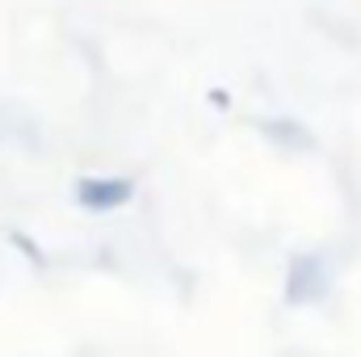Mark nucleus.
Here are the masks:
<instances>
[{
    "label": "nucleus",
    "mask_w": 361,
    "mask_h": 357,
    "mask_svg": "<svg viewBox=\"0 0 361 357\" xmlns=\"http://www.w3.org/2000/svg\"><path fill=\"white\" fill-rule=\"evenodd\" d=\"M72 198H76V206H85L92 214H109V210H122L135 198V181L130 177H80L72 185Z\"/></svg>",
    "instance_id": "f257e3e1"
},
{
    "label": "nucleus",
    "mask_w": 361,
    "mask_h": 357,
    "mask_svg": "<svg viewBox=\"0 0 361 357\" xmlns=\"http://www.w3.org/2000/svg\"><path fill=\"white\" fill-rule=\"evenodd\" d=\"M324 294H328V265L319 257H311V253L294 257L290 269H286V298L294 307H302V303H315Z\"/></svg>",
    "instance_id": "f03ea898"
},
{
    "label": "nucleus",
    "mask_w": 361,
    "mask_h": 357,
    "mask_svg": "<svg viewBox=\"0 0 361 357\" xmlns=\"http://www.w3.org/2000/svg\"><path fill=\"white\" fill-rule=\"evenodd\" d=\"M265 131H269L277 143H294V147H311V139H307V131L302 126H290V122H265Z\"/></svg>",
    "instance_id": "7ed1b4c3"
},
{
    "label": "nucleus",
    "mask_w": 361,
    "mask_h": 357,
    "mask_svg": "<svg viewBox=\"0 0 361 357\" xmlns=\"http://www.w3.org/2000/svg\"><path fill=\"white\" fill-rule=\"evenodd\" d=\"M13 244H17V248H21V253L30 257V261H38V248H34V244H30V240H25L21 231H13Z\"/></svg>",
    "instance_id": "20e7f679"
}]
</instances>
